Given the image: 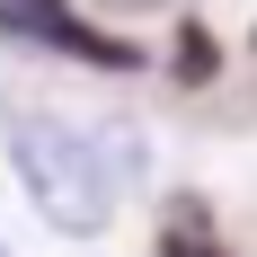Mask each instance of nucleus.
<instances>
[{"label":"nucleus","instance_id":"obj_1","mask_svg":"<svg viewBox=\"0 0 257 257\" xmlns=\"http://www.w3.org/2000/svg\"><path fill=\"white\" fill-rule=\"evenodd\" d=\"M9 160H18L27 204L45 213L62 239H98L115 222V169H106V142H89L80 124H62L53 106H9Z\"/></svg>","mask_w":257,"mask_h":257},{"label":"nucleus","instance_id":"obj_2","mask_svg":"<svg viewBox=\"0 0 257 257\" xmlns=\"http://www.w3.org/2000/svg\"><path fill=\"white\" fill-rule=\"evenodd\" d=\"M0 27H18V36H36V45H53V53H80V62H98V71H133V45L89 36L62 0H0Z\"/></svg>","mask_w":257,"mask_h":257},{"label":"nucleus","instance_id":"obj_4","mask_svg":"<svg viewBox=\"0 0 257 257\" xmlns=\"http://www.w3.org/2000/svg\"><path fill=\"white\" fill-rule=\"evenodd\" d=\"M115 18H142V9H169V0H106Z\"/></svg>","mask_w":257,"mask_h":257},{"label":"nucleus","instance_id":"obj_3","mask_svg":"<svg viewBox=\"0 0 257 257\" xmlns=\"http://www.w3.org/2000/svg\"><path fill=\"white\" fill-rule=\"evenodd\" d=\"M169 257H222V248H213V239H204V222H195V213H169Z\"/></svg>","mask_w":257,"mask_h":257},{"label":"nucleus","instance_id":"obj_5","mask_svg":"<svg viewBox=\"0 0 257 257\" xmlns=\"http://www.w3.org/2000/svg\"><path fill=\"white\" fill-rule=\"evenodd\" d=\"M0 257H9V248H0Z\"/></svg>","mask_w":257,"mask_h":257}]
</instances>
